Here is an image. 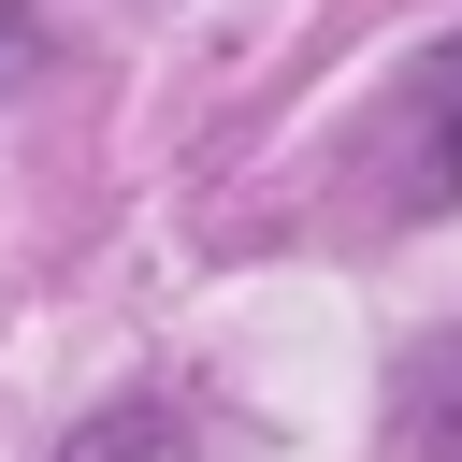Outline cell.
<instances>
[{"instance_id":"obj_1","label":"cell","mask_w":462,"mask_h":462,"mask_svg":"<svg viewBox=\"0 0 462 462\" xmlns=\"http://www.w3.org/2000/svg\"><path fill=\"white\" fill-rule=\"evenodd\" d=\"M419 202H462V43L419 72Z\"/></svg>"}]
</instances>
